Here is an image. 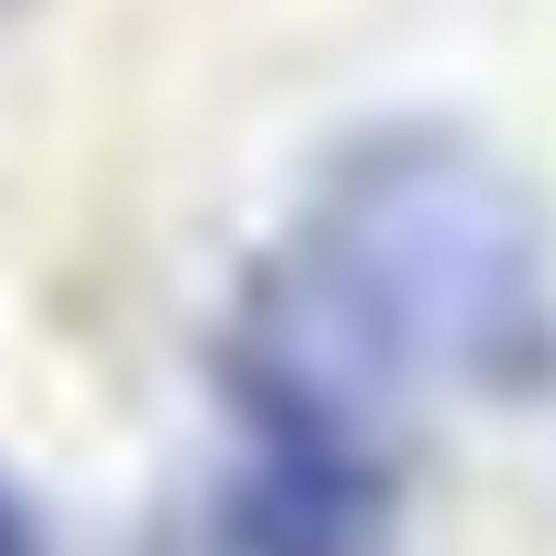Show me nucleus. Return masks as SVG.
Masks as SVG:
<instances>
[{"label":"nucleus","instance_id":"1","mask_svg":"<svg viewBox=\"0 0 556 556\" xmlns=\"http://www.w3.org/2000/svg\"><path fill=\"white\" fill-rule=\"evenodd\" d=\"M240 285L404 415L426 393L534 404L556 382V218L458 121L328 142Z\"/></svg>","mask_w":556,"mask_h":556},{"label":"nucleus","instance_id":"2","mask_svg":"<svg viewBox=\"0 0 556 556\" xmlns=\"http://www.w3.org/2000/svg\"><path fill=\"white\" fill-rule=\"evenodd\" d=\"M218 426H229V556H393L404 534V437L415 415L339 371L295 317L251 285L207 339Z\"/></svg>","mask_w":556,"mask_h":556},{"label":"nucleus","instance_id":"3","mask_svg":"<svg viewBox=\"0 0 556 556\" xmlns=\"http://www.w3.org/2000/svg\"><path fill=\"white\" fill-rule=\"evenodd\" d=\"M0 556H55V534H45V513L23 502L12 469H0Z\"/></svg>","mask_w":556,"mask_h":556}]
</instances>
